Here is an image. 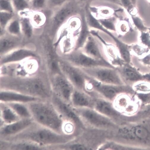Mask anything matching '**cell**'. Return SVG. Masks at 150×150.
I'll use <instances>...</instances> for the list:
<instances>
[{"instance_id": "cell-21", "label": "cell", "mask_w": 150, "mask_h": 150, "mask_svg": "<svg viewBox=\"0 0 150 150\" xmlns=\"http://www.w3.org/2000/svg\"><path fill=\"white\" fill-rule=\"evenodd\" d=\"M0 104L1 124H10L21 119L7 104L1 102Z\"/></svg>"}, {"instance_id": "cell-29", "label": "cell", "mask_w": 150, "mask_h": 150, "mask_svg": "<svg viewBox=\"0 0 150 150\" xmlns=\"http://www.w3.org/2000/svg\"><path fill=\"white\" fill-rule=\"evenodd\" d=\"M131 51L132 54L141 58L148 53L150 50L138 43L131 46Z\"/></svg>"}, {"instance_id": "cell-26", "label": "cell", "mask_w": 150, "mask_h": 150, "mask_svg": "<svg viewBox=\"0 0 150 150\" xmlns=\"http://www.w3.org/2000/svg\"><path fill=\"white\" fill-rule=\"evenodd\" d=\"M100 23L106 29L114 33L117 32L116 18L114 16L98 19Z\"/></svg>"}, {"instance_id": "cell-16", "label": "cell", "mask_w": 150, "mask_h": 150, "mask_svg": "<svg viewBox=\"0 0 150 150\" xmlns=\"http://www.w3.org/2000/svg\"><path fill=\"white\" fill-rule=\"evenodd\" d=\"M1 149L13 150L51 149L50 147L42 146L28 141H9L3 139H1Z\"/></svg>"}, {"instance_id": "cell-7", "label": "cell", "mask_w": 150, "mask_h": 150, "mask_svg": "<svg viewBox=\"0 0 150 150\" xmlns=\"http://www.w3.org/2000/svg\"><path fill=\"white\" fill-rule=\"evenodd\" d=\"M60 58L79 68L103 67L116 68L110 62L93 58L86 54L80 49H73L69 52L62 54Z\"/></svg>"}, {"instance_id": "cell-35", "label": "cell", "mask_w": 150, "mask_h": 150, "mask_svg": "<svg viewBox=\"0 0 150 150\" xmlns=\"http://www.w3.org/2000/svg\"><path fill=\"white\" fill-rule=\"evenodd\" d=\"M133 20L135 26L140 32L146 31L149 30V29L144 26L142 21L139 17H133Z\"/></svg>"}, {"instance_id": "cell-40", "label": "cell", "mask_w": 150, "mask_h": 150, "mask_svg": "<svg viewBox=\"0 0 150 150\" xmlns=\"http://www.w3.org/2000/svg\"><path fill=\"white\" fill-rule=\"evenodd\" d=\"M132 2L134 4H135L136 2V0H131Z\"/></svg>"}, {"instance_id": "cell-2", "label": "cell", "mask_w": 150, "mask_h": 150, "mask_svg": "<svg viewBox=\"0 0 150 150\" xmlns=\"http://www.w3.org/2000/svg\"><path fill=\"white\" fill-rule=\"evenodd\" d=\"M1 90L13 91L43 100H50L53 94L50 82L38 77L1 79Z\"/></svg>"}, {"instance_id": "cell-34", "label": "cell", "mask_w": 150, "mask_h": 150, "mask_svg": "<svg viewBox=\"0 0 150 150\" xmlns=\"http://www.w3.org/2000/svg\"><path fill=\"white\" fill-rule=\"evenodd\" d=\"M32 7L36 11H39L47 6V0H31Z\"/></svg>"}, {"instance_id": "cell-9", "label": "cell", "mask_w": 150, "mask_h": 150, "mask_svg": "<svg viewBox=\"0 0 150 150\" xmlns=\"http://www.w3.org/2000/svg\"><path fill=\"white\" fill-rule=\"evenodd\" d=\"M50 101L64 120L74 125L79 134L86 129L70 103L64 100L53 93Z\"/></svg>"}, {"instance_id": "cell-5", "label": "cell", "mask_w": 150, "mask_h": 150, "mask_svg": "<svg viewBox=\"0 0 150 150\" xmlns=\"http://www.w3.org/2000/svg\"><path fill=\"white\" fill-rule=\"evenodd\" d=\"M134 91L132 87L126 85H117L102 83L91 77L87 84L86 91L96 97L113 102L120 95Z\"/></svg>"}, {"instance_id": "cell-36", "label": "cell", "mask_w": 150, "mask_h": 150, "mask_svg": "<svg viewBox=\"0 0 150 150\" xmlns=\"http://www.w3.org/2000/svg\"><path fill=\"white\" fill-rule=\"evenodd\" d=\"M138 59L143 65L150 68V51L145 55L141 58L138 57Z\"/></svg>"}, {"instance_id": "cell-15", "label": "cell", "mask_w": 150, "mask_h": 150, "mask_svg": "<svg viewBox=\"0 0 150 150\" xmlns=\"http://www.w3.org/2000/svg\"><path fill=\"white\" fill-rule=\"evenodd\" d=\"M34 122L32 118L21 119L1 127V139H5L23 132Z\"/></svg>"}, {"instance_id": "cell-37", "label": "cell", "mask_w": 150, "mask_h": 150, "mask_svg": "<svg viewBox=\"0 0 150 150\" xmlns=\"http://www.w3.org/2000/svg\"><path fill=\"white\" fill-rule=\"evenodd\" d=\"M103 1L117 5L122 6L120 0H90V2Z\"/></svg>"}, {"instance_id": "cell-11", "label": "cell", "mask_w": 150, "mask_h": 150, "mask_svg": "<svg viewBox=\"0 0 150 150\" xmlns=\"http://www.w3.org/2000/svg\"><path fill=\"white\" fill-rule=\"evenodd\" d=\"M116 69L125 85L132 87L134 84L140 81H150V74H142L131 63L125 62Z\"/></svg>"}, {"instance_id": "cell-23", "label": "cell", "mask_w": 150, "mask_h": 150, "mask_svg": "<svg viewBox=\"0 0 150 150\" xmlns=\"http://www.w3.org/2000/svg\"><path fill=\"white\" fill-rule=\"evenodd\" d=\"M5 103L10 107L21 119L32 118L27 104L16 102Z\"/></svg>"}, {"instance_id": "cell-41", "label": "cell", "mask_w": 150, "mask_h": 150, "mask_svg": "<svg viewBox=\"0 0 150 150\" xmlns=\"http://www.w3.org/2000/svg\"><path fill=\"white\" fill-rule=\"evenodd\" d=\"M28 1H31V0H28Z\"/></svg>"}, {"instance_id": "cell-22", "label": "cell", "mask_w": 150, "mask_h": 150, "mask_svg": "<svg viewBox=\"0 0 150 150\" xmlns=\"http://www.w3.org/2000/svg\"><path fill=\"white\" fill-rule=\"evenodd\" d=\"M12 35L3 36L1 40V55H4L16 49L15 47L18 45L19 41L16 37Z\"/></svg>"}, {"instance_id": "cell-14", "label": "cell", "mask_w": 150, "mask_h": 150, "mask_svg": "<svg viewBox=\"0 0 150 150\" xmlns=\"http://www.w3.org/2000/svg\"><path fill=\"white\" fill-rule=\"evenodd\" d=\"M93 109L118 125L121 114L115 108L113 102L100 97H95Z\"/></svg>"}, {"instance_id": "cell-25", "label": "cell", "mask_w": 150, "mask_h": 150, "mask_svg": "<svg viewBox=\"0 0 150 150\" xmlns=\"http://www.w3.org/2000/svg\"><path fill=\"white\" fill-rule=\"evenodd\" d=\"M29 17L33 26L39 28L43 26L46 21L45 14L39 11L31 12Z\"/></svg>"}, {"instance_id": "cell-18", "label": "cell", "mask_w": 150, "mask_h": 150, "mask_svg": "<svg viewBox=\"0 0 150 150\" xmlns=\"http://www.w3.org/2000/svg\"><path fill=\"white\" fill-rule=\"evenodd\" d=\"M0 101L4 103H28L41 100L17 92L8 90H1Z\"/></svg>"}, {"instance_id": "cell-32", "label": "cell", "mask_w": 150, "mask_h": 150, "mask_svg": "<svg viewBox=\"0 0 150 150\" xmlns=\"http://www.w3.org/2000/svg\"><path fill=\"white\" fill-rule=\"evenodd\" d=\"M1 11L13 13L15 11L11 0H1Z\"/></svg>"}, {"instance_id": "cell-8", "label": "cell", "mask_w": 150, "mask_h": 150, "mask_svg": "<svg viewBox=\"0 0 150 150\" xmlns=\"http://www.w3.org/2000/svg\"><path fill=\"white\" fill-rule=\"evenodd\" d=\"M59 65L62 74L72 84L75 89L86 92L87 84L90 76L79 67L60 58Z\"/></svg>"}, {"instance_id": "cell-13", "label": "cell", "mask_w": 150, "mask_h": 150, "mask_svg": "<svg viewBox=\"0 0 150 150\" xmlns=\"http://www.w3.org/2000/svg\"><path fill=\"white\" fill-rule=\"evenodd\" d=\"M103 47L100 41L91 34L83 47L80 50L93 58L110 62Z\"/></svg>"}, {"instance_id": "cell-6", "label": "cell", "mask_w": 150, "mask_h": 150, "mask_svg": "<svg viewBox=\"0 0 150 150\" xmlns=\"http://www.w3.org/2000/svg\"><path fill=\"white\" fill-rule=\"evenodd\" d=\"M82 9L76 0H71L57 8L50 21V33L55 35L71 18L80 15Z\"/></svg>"}, {"instance_id": "cell-38", "label": "cell", "mask_w": 150, "mask_h": 150, "mask_svg": "<svg viewBox=\"0 0 150 150\" xmlns=\"http://www.w3.org/2000/svg\"><path fill=\"white\" fill-rule=\"evenodd\" d=\"M120 1L122 6L128 10H130L132 7L130 0H120Z\"/></svg>"}, {"instance_id": "cell-17", "label": "cell", "mask_w": 150, "mask_h": 150, "mask_svg": "<svg viewBox=\"0 0 150 150\" xmlns=\"http://www.w3.org/2000/svg\"><path fill=\"white\" fill-rule=\"evenodd\" d=\"M95 99V97L90 93L75 88L70 103L75 108L93 109Z\"/></svg>"}, {"instance_id": "cell-10", "label": "cell", "mask_w": 150, "mask_h": 150, "mask_svg": "<svg viewBox=\"0 0 150 150\" xmlns=\"http://www.w3.org/2000/svg\"><path fill=\"white\" fill-rule=\"evenodd\" d=\"M80 68L89 76L102 83L125 85L116 68L103 67Z\"/></svg>"}, {"instance_id": "cell-12", "label": "cell", "mask_w": 150, "mask_h": 150, "mask_svg": "<svg viewBox=\"0 0 150 150\" xmlns=\"http://www.w3.org/2000/svg\"><path fill=\"white\" fill-rule=\"evenodd\" d=\"M54 93L66 102L70 103L75 89L73 85L62 74H54L50 82Z\"/></svg>"}, {"instance_id": "cell-24", "label": "cell", "mask_w": 150, "mask_h": 150, "mask_svg": "<svg viewBox=\"0 0 150 150\" xmlns=\"http://www.w3.org/2000/svg\"><path fill=\"white\" fill-rule=\"evenodd\" d=\"M20 21L21 33L27 37H30L33 33L34 27L30 18L28 17H21Z\"/></svg>"}, {"instance_id": "cell-1", "label": "cell", "mask_w": 150, "mask_h": 150, "mask_svg": "<svg viewBox=\"0 0 150 150\" xmlns=\"http://www.w3.org/2000/svg\"><path fill=\"white\" fill-rule=\"evenodd\" d=\"M76 137L75 135L58 133L34 122L23 132L4 140L28 141L52 149L54 146L69 143L74 140Z\"/></svg>"}, {"instance_id": "cell-28", "label": "cell", "mask_w": 150, "mask_h": 150, "mask_svg": "<svg viewBox=\"0 0 150 150\" xmlns=\"http://www.w3.org/2000/svg\"><path fill=\"white\" fill-rule=\"evenodd\" d=\"M14 10L18 13L30 10V5L28 0H11Z\"/></svg>"}, {"instance_id": "cell-42", "label": "cell", "mask_w": 150, "mask_h": 150, "mask_svg": "<svg viewBox=\"0 0 150 150\" xmlns=\"http://www.w3.org/2000/svg\"><path fill=\"white\" fill-rule=\"evenodd\" d=\"M149 29V31H150V28Z\"/></svg>"}, {"instance_id": "cell-20", "label": "cell", "mask_w": 150, "mask_h": 150, "mask_svg": "<svg viewBox=\"0 0 150 150\" xmlns=\"http://www.w3.org/2000/svg\"><path fill=\"white\" fill-rule=\"evenodd\" d=\"M80 16L81 18V25L74 44V49L75 50L81 49L83 47L91 34L90 29L86 19L84 9H82Z\"/></svg>"}, {"instance_id": "cell-31", "label": "cell", "mask_w": 150, "mask_h": 150, "mask_svg": "<svg viewBox=\"0 0 150 150\" xmlns=\"http://www.w3.org/2000/svg\"><path fill=\"white\" fill-rule=\"evenodd\" d=\"M0 12L1 29H5L10 21L13 20V13L2 11Z\"/></svg>"}, {"instance_id": "cell-30", "label": "cell", "mask_w": 150, "mask_h": 150, "mask_svg": "<svg viewBox=\"0 0 150 150\" xmlns=\"http://www.w3.org/2000/svg\"><path fill=\"white\" fill-rule=\"evenodd\" d=\"M139 43L150 50V31L140 32Z\"/></svg>"}, {"instance_id": "cell-39", "label": "cell", "mask_w": 150, "mask_h": 150, "mask_svg": "<svg viewBox=\"0 0 150 150\" xmlns=\"http://www.w3.org/2000/svg\"><path fill=\"white\" fill-rule=\"evenodd\" d=\"M78 4L81 6L83 4L86 5L87 3L90 2V0H76Z\"/></svg>"}, {"instance_id": "cell-19", "label": "cell", "mask_w": 150, "mask_h": 150, "mask_svg": "<svg viewBox=\"0 0 150 150\" xmlns=\"http://www.w3.org/2000/svg\"><path fill=\"white\" fill-rule=\"evenodd\" d=\"M36 57V54L28 49H17L3 55L1 62L3 65L17 62L30 57Z\"/></svg>"}, {"instance_id": "cell-3", "label": "cell", "mask_w": 150, "mask_h": 150, "mask_svg": "<svg viewBox=\"0 0 150 150\" xmlns=\"http://www.w3.org/2000/svg\"><path fill=\"white\" fill-rule=\"evenodd\" d=\"M27 104L35 122L58 133L64 134L63 127L65 121L50 100H38Z\"/></svg>"}, {"instance_id": "cell-33", "label": "cell", "mask_w": 150, "mask_h": 150, "mask_svg": "<svg viewBox=\"0 0 150 150\" xmlns=\"http://www.w3.org/2000/svg\"><path fill=\"white\" fill-rule=\"evenodd\" d=\"M71 0H47V6L51 9H57Z\"/></svg>"}, {"instance_id": "cell-4", "label": "cell", "mask_w": 150, "mask_h": 150, "mask_svg": "<svg viewBox=\"0 0 150 150\" xmlns=\"http://www.w3.org/2000/svg\"><path fill=\"white\" fill-rule=\"evenodd\" d=\"M73 108L86 128L112 131L116 129L119 126L93 108Z\"/></svg>"}, {"instance_id": "cell-27", "label": "cell", "mask_w": 150, "mask_h": 150, "mask_svg": "<svg viewBox=\"0 0 150 150\" xmlns=\"http://www.w3.org/2000/svg\"><path fill=\"white\" fill-rule=\"evenodd\" d=\"M8 33L11 35L17 36L21 33L20 20H12L6 28Z\"/></svg>"}]
</instances>
